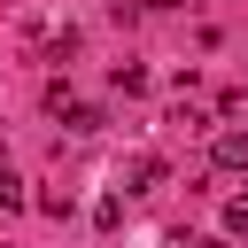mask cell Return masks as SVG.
<instances>
[{
  "mask_svg": "<svg viewBox=\"0 0 248 248\" xmlns=\"http://www.w3.org/2000/svg\"><path fill=\"white\" fill-rule=\"evenodd\" d=\"M225 232H248V194H232V202H225Z\"/></svg>",
  "mask_w": 248,
  "mask_h": 248,
  "instance_id": "cell-5",
  "label": "cell"
},
{
  "mask_svg": "<svg viewBox=\"0 0 248 248\" xmlns=\"http://www.w3.org/2000/svg\"><path fill=\"white\" fill-rule=\"evenodd\" d=\"M194 248H232V240H225V232H209V240H194Z\"/></svg>",
  "mask_w": 248,
  "mask_h": 248,
  "instance_id": "cell-6",
  "label": "cell"
},
{
  "mask_svg": "<svg viewBox=\"0 0 248 248\" xmlns=\"http://www.w3.org/2000/svg\"><path fill=\"white\" fill-rule=\"evenodd\" d=\"M209 163H217V170H248V132H240V124L217 132V140H209Z\"/></svg>",
  "mask_w": 248,
  "mask_h": 248,
  "instance_id": "cell-1",
  "label": "cell"
},
{
  "mask_svg": "<svg viewBox=\"0 0 248 248\" xmlns=\"http://www.w3.org/2000/svg\"><path fill=\"white\" fill-rule=\"evenodd\" d=\"M62 124H70V132H101V108H78V101H70V108H62Z\"/></svg>",
  "mask_w": 248,
  "mask_h": 248,
  "instance_id": "cell-3",
  "label": "cell"
},
{
  "mask_svg": "<svg viewBox=\"0 0 248 248\" xmlns=\"http://www.w3.org/2000/svg\"><path fill=\"white\" fill-rule=\"evenodd\" d=\"M0 209H23V178H16L8 163H0Z\"/></svg>",
  "mask_w": 248,
  "mask_h": 248,
  "instance_id": "cell-4",
  "label": "cell"
},
{
  "mask_svg": "<svg viewBox=\"0 0 248 248\" xmlns=\"http://www.w3.org/2000/svg\"><path fill=\"white\" fill-rule=\"evenodd\" d=\"M155 178H163V163H155V155H132V194H147Z\"/></svg>",
  "mask_w": 248,
  "mask_h": 248,
  "instance_id": "cell-2",
  "label": "cell"
}]
</instances>
